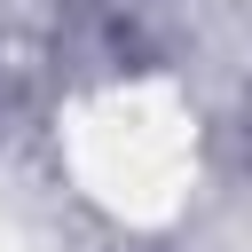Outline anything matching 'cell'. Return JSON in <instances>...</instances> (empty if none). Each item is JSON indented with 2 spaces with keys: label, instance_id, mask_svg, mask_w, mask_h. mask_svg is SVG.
Segmentation results:
<instances>
[{
  "label": "cell",
  "instance_id": "1",
  "mask_svg": "<svg viewBox=\"0 0 252 252\" xmlns=\"http://www.w3.org/2000/svg\"><path fill=\"white\" fill-rule=\"evenodd\" d=\"M189 150H197L189 110L165 102L158 87H110V94H94V102L79 110V126H71V165H79V181H87L102 205H118L126 220H165V213L181 205V189H189Z\"/></svg>",
  "mask_w": 252,
  "mask_h": 252
}]
</instances>
